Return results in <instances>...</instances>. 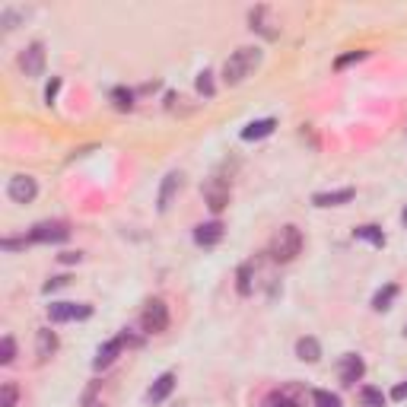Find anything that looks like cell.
Listing matches in <instances>:
<instances>
[{"label": "cell", "instance_id": "2e32d148", "mask_svg": "<svg viewBox=\"0 0 407 407\" xmlns=\"http://www.w3.org/2000/svg\"><path fill=\"white\" fill-rule=\"evenodd\" d=\"M296 356L302 362H318V360H322V347H318L315 337H299V341H296Z\"/></svg>", "mask_w": 407, "mask_h": 407}, {"label": "cell", "instance_id": "52a82bcc", "mask_svg": "<svg viewBox=\"0 0 407 407\" xmlns=\"http://www.w3.org/2000/svg\"><path fill=\"white\" fill-rule=\"evenodd\" d=\"M19 67L25 70V76H42V70H45V45L32 42L29 48L19 54Z\"/></svg>", "mask_w": 407, "mask_h": 407}, {"label": "cell", "instance_id": "cb8c5ba5", "mask_svg": "<svg viewBox=\"0 0 407 407\" xmlns=\"http://www.w3.org/2000/svg\"><path fill=\"white\" fill-rule=\"evenodd\" d=\"M239 293L248 296L252 293V264H242L239 267Z\"/></svg>", "mask_w": 407, "mask_h": 407}, {"label": "cell", "instance_id": "44dd1931", "mask_svg": "<svg viewBox=\"0 0 407 407\" xmlns=\"http://www.w3.org/2000/svg\"><path fill=\"white\" fill-rule=\"evenodd\" d=\"M360 401H362V407H385V394L379 391V388H372V385H366L360 391Z\"/></svg>", "mask_w": 407, "mask_h": 407}, {"label": "cell", "instance_id": "d6986e66", "mask_svg": "<svg viewBox=\"0 0 407 407\" xmlns=\"http://www.w3.org/2000/svg\"><path fill=\"white\" fill-rule=\"evenodd\" d=\"M353 239H366L369 245H375V248L385 245V235H382V229H379V226H360V229L353 232Z\"/></svg>", "mask_w": 407, "mask_h": 407}, {"label": "cell", "instance_id": "4316f807", "mask_svg": "<svg viewBox=\"0 0 407 407\" xmlns=\"http://www.w3.org/2000/svg\"><path fill=\"white\" fill-rule=\"evenodd\" d=\"M197 89H201L204 95H213V80H210L207 70H204V73H197Z\"/></svg>", "mask_w": 407, "mask_h": 407}, {"label": "cell", "instance_id": "4fadbf2b", "mask_svg": "<svg viewBox=\"0 0 407 407\" xmlns=\"http://www.w3.org/2000/svg\"><path fill=\"white\" fill-rule=\"evenodd\" d=\"M356 191L353 188H341V191H318V194H312V204L315 207H341V204L353 201Z\"/></svg>", "mask_w": 407, "mask_h": 407}, {"label": "cell", "instance_id": "f546056e", "mask_svg": "<svg viewBox=\"0 0 407 407\" xmlns=\"http://www.w3.org/2000/svg\"><path fill=\"white\" fill-rule=\"evenodd\" d=\"M391 398H394V401H404V398H407V382H401V385L394 388V391H391Z\"/></svg>", "mask_w": 407, "mask_h": 407}, {"label": "cell", "instance_id": "e0dca14e", "mask_svg": "<svg viewBox=\"0 0 407 407\" xmlns=\"http://www.w3.org/2000/svg\"><path fill=\"white\" fill-rule=\"evenodd\" d=\"M273 127H277L273 118L252 121V124H245V131H242V140H261V137H267V134H273Z\"/></svg>", "mask_w": 407, "mask_h": 407}, {"label": "cell", "instance_id": "6da1fadb", "mask_svg": "<svg viewBox=\"0 0 407 407\" xmlns=\"http://www.w3.org/2000/svg\"><path fill=\"white\" fill-rule=\"evenodd\" d=\"M261 64V51L258 48H239L229 54V61L223 64V80L229 83V86H235V83H242L248 73H252L254 67Z\"/></svg>", "mask_w": 407, "mask_h": 407}, {"label": "cell", "instance_id": "4dcf8cb0", "mask_svg": "<svg viewBox=\"0 0 407 407\" xmlns=\"http://www.w3.org/2000/svg\"><path fill=\"white\" fill-rule=\"evenodd\" d=\"M61 261H67V264H73V261H80V254H76V252H67V254H61Z\"/></svg>", "mask_w": 407, "mask_h": 407}, {"label": "cell", "instance_id": "ffe728a7", "mask_svg": "<svg viewBox=\"0 0 407 407\" xmlns=\"http://www.w3.org/2000/svg\"><path fill=\"white\" fill-rule=\"evenodd\" d=\"M394 296H398V286L388 283L385 290H379V293L372 296V309H375V312H385L388 305H391V299H394Z\"/></svg>", "mask_w": 407, "mask_h": 407}, {"label": "cell", "instance_id": "277c9868", "mask_svg": "<svg viewBox=\"0 0 407 407\" xmlns=\"http://www.w3.org/2000/svg\"><path fill=\"white\" fill-rule=\"evenodd\" d=\"M204 201H207V207L213 210V213H220L223 207H226L229 204V178H223V175H213V178H207V182H204Z\"/></svg>", "mask_w": 407, "mask_h": 407}, {"label": "cell", "instance_id": "3957f363", "mask_svg": "<svg viewBox=\"0 0 407 407\" xmlns=\"http://www.w3.org/2000/svg\"><path fill=\"white\" fill-rule=\"evenodd\" d=\"M140 328H143L146 334H163V331L169 328V305H165L163 299H150L143 315H140Z\"/></svg>", "mask_w": 407, "mask_h": 407}, {"label": "cell", "instance_id": "83f0119b", "mask_svg": "<svg viewBox=\"0 0 407 407\" xmlns=\"http://www.w3.org/2000/svg\"><path fill=\"white\" fill-rule=\"evenodd\" d=\"M360 57H366V51H353V54H347V57H337V67H347L350 61H360Z\"/></svg>", "mask_w": 407, "mask_h": 407}, {"label": "cell", "instance_id": "8992f818", "mask_svg": "<svg viewBox=\"0 0 407 407\" xmlns=\"http://www.w3.org/2000/svg\"><path fill=\"white\" fill-rule=\"evenodd\" d=\"M67 235H70L67 223H61V220H45V223H38V226H32L29 242H64Z\"/></svg>", "mask_w": 407, "mask_h": 407}, {"label": "cell", "instance_id": "5b68a950", "mask_svg": "<svg viewBox=\"0 0 407 407\" xmlns=\"http://www.w3.org/2000/svg\"><path fill=\"white\" fill-rule=\"evenodd\" d=\"M93 309L86 302H51L48 305V318L51 322H76V318H89Z\"/></svg>", "mask_w": 407, "mask_h": 407}, {"label": "cell", "instance_id": "603a6c76", "mask_svg": "<svg viewBox=\"0 0 407 407\" xmlns=\"http://www.w3.org/2000/svg\"><path fill=\"white\" fill-rule=\"evenodd\" d=\"M16 398H19L16 385H13V382H4V388H0V407H16Z\"/></svg>", "mask_w": 407, "mask_h": 407}, {"label": "cell", "instance_id": "d4e9b609", "mask_svg": "<svg viewBox=\"0 0 407 407\" xmlns=\"http://www.w3.org/2000/svg\"><path fill=\"white\" fill-rule=\"evenodd\" d=\"M112 99H114V105H118L121 112L134 105V93H131V89H114V93H112Z\"/></svg>", "mask_w": 407, "mask_h": 407}, {"label": "cell", "instance_id": "30bf717a", "mask_svg": "<svg viewBox=\"0 0 407 407\" xmlns=\"http://www.w3.org/2000/svg\"><path fill=\"white\" fill-rule=\"evenodd\" d=\"M362 372H366V362H362L360 353H347L341 360V382L343 385H356V382L362 379Z\"/></svg>", "mask_w": 407, "mask_h": 407}, {"label": "cell", "instance_id": "8fae6325", "mask_svg": "<svg viewBox=\"0 0 407 407\" xmlns=\"http://www.w3.org/2000/svg\"><path fill=\"white\" fill-rule=\"evenodd\" d=\"M223 232H226V229H223V223H220V220L201 223V226L194 229V242H197V245H204V248H213L216 242L223 239Z\"/></svg>", "mask_w": 407, "mask_h": 407}, {"label": "cell", "instance_id": "5bb4252c", "mask_svg": "<svg viewBox=\"0 0 407 407\" xmlns=\"http://www.w3.org/2000/svg\"><path fill=\"white\" fill-rule=\"evenodd\" d=\"M121 350H124V341H121V337H112V341H105V343L99 347V353H95L93 366H95V369H108L114 360H118Z\"/></svg>", "mask_w": 407, "mask_h": 407}, {"label": "cell", "instance_id": "1f68e13d", "mask_svg": "<svg viewBox=\"0 0 407 407\" xmlns=\"http://www.w3.org/2000/svg\"><path fill=\"white\" fill-rule=\"evenodd\" d=\"M401 220H404V226H407V207H404V213H401Z\"/></svg>", "mask_w": 407, "mask_h": 407}, {"label": "cell", "instance_id": "484cf974", "mask_svg": "<svg viewBox=\"0 0 407 407\" xmlns=\"http://www.w3.org/2000/svg\"><path fill=\"white\" fill-rule=\"evenodd\" d=\"M13 356H16V343H13V337H4L0 341V362H13Z\"/></svg>", "mask_w": 407, "mask_h": 407}, {"label": "cell", "instance_id": "ba28073f", "mask_svg": "<svg viewBox=\"0 0 407 407\" xmlns=\"http://www.w3.org/2000/svg\"><path fill=\"white\" fill-rule=\"evenodd\" d=\"M6 194H10L16 204H29L32 197L38 194V184L32 175H16V178H10V184H6Z\"/></svg>", "mask_w": 407, "mask_h": 407}, {"label": "cell", "instance_id": "7c38bea8", "mask_svg": "<svg viewBox=\"0 0 407 407\" xmlns=\"http://www.w3.org/2000/svg\"><path fill=\"white\" fill-rule=\"evenodd\" d=\"M172 388H175V372H163V375H159V379L150 385V391H146V401H150V404H163V401L172 394Z\"/></svg>", "mask_w": 407, "mask_h": 407}, {"label": "cell", "instance_id": "ac0fdd59", "mask_svg": "<svg viewBox=\"0 0 407 407\" xmlns=\"http://www.w3.org/2000/svg\"><path fill=\"white\" fill-rule=\"evenodd\" d=\"M57 350V337H54V331H48V328H42L38 331V360H48L51 353Z\"/></svg>", "mask_w": 407, "mask_h": 407}, {"label": "cell", "instance_id": "9a60e30c", "mask_svg": "<svg viewBox=\"0 0 407 407\" xmlns=\"http://www.w3.org/2000/svg\"><path fill=\"white\" fill-rule=\"evenodd\" d=\"M178 188H182V175H178V172H169V175H165V182H163V188H159V197H156L159 213H165V210L172 207V197H175Z\"/></svg>", "mask_w": 407, "mask_h": 407}, {"label": "cell", "instance_id": "7a4b0ae2", "mask_svg": "<svg viewBox=\"0 0 407 407\" xmlns=\"http://www.w3.org/2000/svg\"><path fill=\"white\" fill-rule=\"evenodd\" d=\"M299 252H302V232H299L296 226H283L277 235H273V242H271V258L273 261L286 264V261H293Z\"/></svg>", "mask_w": 407, "mask_h": 407}, {"label": "cell", "instance_id": "7402d4cb", "mask_svg": "<svg viewBox=\"0 0 407 407\" xmlns=\"http://www.w3.org/2000/svg\"><path fill=\"white\" fill-rule=\"evenodd\" d=\"M312 401H315V407H341V398L331 391H324V388H318V391H312Z\"/></svg>", "mask_w": 407, "mask_h": 407}, {"label": "cell", "instance_id": "f1b7e54d", "mask_svg": "<svg viewBox=\"0 0 407 407\" xmlns=\"http://www.w3.org/2000/svg\"><path fill=\"white\" fill-rule=\"evenodd\" d=\"M57 89H61V80H51V86H48V89H45V99H48V105H51V102H54Z\"/></svg>", "mask_w": 407, "mask_h": 407}, {"label": "cell", "instance_id": "9c48e42d", "mask_svg": "<svg viewBox=\"0 0 407 407\" xmlns=\"http://www.w3.org/2000/svg\"><path fill=\"white\" fill-rule=\"evenodd\" d=\"M261 407H302V391H299L296 385L277 388V391H271L261 401Z\"/></svg>", "mask_w": 407, "mask_h": 407}]
</instances>
